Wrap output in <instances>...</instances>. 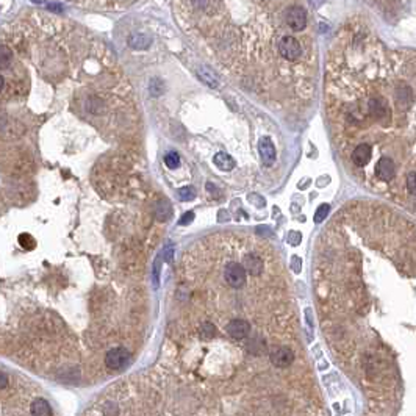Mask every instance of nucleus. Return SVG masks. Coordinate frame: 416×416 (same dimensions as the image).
<instances>
[{
  "instance_id": "f257e3e1",
  "label": "nucleus",
  "mask_w": 416,
  "mask_h": 416,
  "mask_svg": "<svg viewBox=\"0 0 416 416\" xmlns=\"http://www.w3.org/2000/svg\"><path fill=\"white\" fill-rule=\"evenodd\" d=\"M61 2L72 4L75 7L85 8V10H94V11H122L125 8H130L141 0H61Z\"/></svg>"
},
{
  "instance_id": "f03ea898",
  "label": "nucleus",
  "mask_w": 416,
  "mask_h": 416,
  "mask_svg": "<svg viewBox=\"0 0 416 416\" xmlns=\"http://www.w3.org/2000/svg\"><path fill=\"white\" fill-rule=\"evenodd\" d=\"M279 53L286 61H297L302 56V46L294 36H283L277 44Z\"/></svg>"
},
{
  "instance_id": "7ed1b4c3",
  "label": "nucleus",
  "mask_w": 416,
  "mask_h": 416,
  "mask_svg": "<svg viewBox=\"0 0 416 416\" xmlns=\"http://www.w3.org/2000/svg\"><path fill=\"white\" fill-rule=\"evenodd\" d=\"M285 24L288 25L293 32H302L307 27V13L302 7H290L285 13Z\"/></svg>"
},
{
  "instance_id": "20e7f679",
  "label": "nucleus",
  "mask_w": 416,
  "mask_h": 416,
  "mask_svg": "<svg viewBox=\"0 0 416 416\" xmlns=\"http://www.w3.org/2000/svg\"><path fill=\"white\" fill-rule=\"evenodd\" d=\"M224 279L232 288H241L246 283V269L239 263H228L224 269Z\"/></svg>"
},
{
  "instance_id": "39448f33",
  "label": "nucleus",
  "mask_w": 416,
  "mask_h": 416,
  "mask_svg": "<svg viewBox=\"0 0 416 416\" xmlns=\"http://www.w3.org/2000/svg\"><path fill=\"white\" fill-rule=\"evenodd\" d=\"M130 354H128L127 349L124 348H114L111 351L107 352L105 355V365L113 369V371H119L122 368H125L128 363H130Z\"/></svg>"
},
{
  "instance_id": "423d86ee",
  "label": "nucleus",
  "mask_w": 416,
  "mask_h": 416,
  "mask_svg": "<svg viewBox=\"0 0 416 416\" xmlns=\"http://www.w3.org/2000/svg\"><path fill=\"white\" fill-rule=\"evenodd\" d=\"M269 358L274 366H279V368H288L293 362H294V354L290 348L286 346H280V348H276L272 349L271 354H269Z\"/></svg>"
},
{
  "instance_id": "0eeeda50",
  "label": "nucleus",
  "mask_w": 416,
  "mask_h": 416,
  "mask_svg": "<svg viewBox=\"0 0 416 416\" xmlns=\"http://www.w3.org/2000/svg\"><path fill=\"white\" fill-rule=\"evenodd\" d=\"M376 174L382 182H391L396 174V164L393 160L386 158V156H380L377 164H376Z\"/></svg>"
},
{
  "instance_id": "6e6552de",
  "label": "nucleus",
  "mask_w": 416,
  "mask_h": 416,
  "mask_svg": "<svg viewBox=\"0 0 416 416\" xmlns=\"http://www.w3.org/2000/svg\"><path fill=\"white\" fill-rule=\"evenodd\" d=\"M227 334L235 340H242L251 334V324L244 319H232L225 325Z\"/></svg>"
},
{
  "instance_id": "1a4fd4ad",
  "label": "nucleus",
  "mask_w": 416,
  "mask_h": 416,
  "mask_svg": "<svg viewBox=\"0 0 416 416\" xmlns=\"http://www.w3.org/2000/svg\"><path fill=\"white\" fill-rule=\"evenodd\" d=\"M371 156H372V149H371L368 144H365V142H362V144H358V146L352 150V153H351V160L354 161L355 166L363 168V166H366V164L371 161Z\"/></svg>"
},
{
  "instance_id": "9d476101",
  "label": "nucleus",
  "mask_w": 416,
  "mask_h": 416,
  "mask_svg": "<svg viewBox=\"0 0 416 416\" xmlns=\"http://www.w3.org/2000/svg\"><path fill=\"white\" fill-rule=\"evenodd\" d=\"M242 266H244L246 272H249L251 276L254 277H258L263 272V268H265V263L263 260L258 255L255 254H247L244 257V260H242Z\"/></svg>"
},
{
  "instance_id": "9b49d317",
  "label": "nucleus",
  "mask_w": 416,
  "mask_h": 416,
  "mask_svg": "<svg viewBox=\"0 0 416 416\" xmlns=\"http://www.w3.org/2000/svg\"><path fill=\"white\" fill-rule=\"evenodd\" d=\"M258 147H260V155H262L265 164H268V166L274 164V161H276V147H274V144H272L271 138H268V136L262 138L260 146Z\"/></svg>"
},
{
  "instance_id": "f8f14e48",
  "label": "nucleus",
  "mask_w": 416,
  "mask_h": 416,
  "mask_svg": "<svg viewBox=\"0 0 416 416\" xmlns=\"http://www.w3.org/2000/svg\"><path fill=\"white\" fill-rule=\"evenodd\" d=\"M30 413H32V416H52L53 414L50 404L42 397H36L33 400L30 405Z\"/></svg>"
},
{
  "instance_id": "ddd939ff",
  "label": "nucleus",
  "mask_w": 416,
  "mask_h": 416,
  "mask_svg": "<svg viewBox=\"0 0 416 416\" xmlns=\"http://www.w3.org/2000/svg\"><path fill=\"white\" fill-rule=\"evenodd\" d=\"M155 216L158 221L164 222V221H169L171 216H172V205L169 204V200L166 199H161L156 202L155 205Z\"/></svg>"
},
{
  "instance_id": "4468645a",
  "label": "nucleus",
  "mask_w": 416,
  "mask_h": 416,
  "mask_svg": "<svg viewBox=\"0 0 416 416\" xmlns=\"http://www.w3.org/2000/svg\"><path fill=\"white\" fill-rule=\"evenodd\" d=\"M214 164H216L221 171H232L235 168V160L225 152H219L214 155Z\"/></svg>"
},
{
  "instance_id": "2eb2a0df",
  "label": "nucleus",
  "mask_w": 416,
  "mask_h": 416,
  "mask_svg": "<svg viewBox=\"0 0 416 416\" xmlns=\"http://www.w3.org/2000/svg\"><path fill=\"white\" fill-rule=\"evenodd\" d=\"M197 74H199L200 80H202L205 85H208L210 88H218V85H219L218 77H216V74H214L210 67L202 66V67H200V69L197 70Z\"/></svg>"
},
{
  "instance_id": "dca6fc26",
  "label": "nucleus",
  "mask_w": 416,
  "mask_h": 416,
  "mask_svg": "<svg viewBox=\"0 0 416 416\" xmlns=\"http://www.w3.org/2000/svg\"><path fill=\"white\" fill-rule=\"evenodd\" d=\"M149 42H150V39L147 36H144V35H135V36L130 38L128 44H130L132 47H135V49H144V47L149 46Z\"/></svg>"
},
{
  "instance_id": "f3484780",
  "label": "nucleus",
  "mask_w": 416,
  "mask_h": 416,
  "mask_svg": "<svg viewBox=\"0 0 416 416\" xmlns=\"http://www.w3.org/2000/svg\"><path fill=\"white\" fill-rule=\"evenodd\" d=\"M214 335H216V327L211 322H204L202 327H200V337L204 340H211Z\"/></svg>"
},
{
  "instance_id": "a211bd4d",
  "label": "nucleus",
  "mask_w": 416,
  "mask_h": 416,
  "mask_svg": "<svg viewBox=\"0 0 416 416\" xmlns=\"http://www.w3.org/2000/svg\"><path fill=\"white\" fill-rule=\"evenodd\" d=\"M164 164H166L169 169H176V168H179V164H180V156H179V153H176V152L168 153V155L164 156Z\"/></svg>"
},
{
  "instance_id": "6ab92c4d",
  "label": "nucleus",
  "mask_w": 416,
  "mask_h": 416,
  "mask_svg": "<svg viewBox=\"0 0 416 416\" xmlns=\"http://www.w3.org/2000/svg\"><path fill=\"white\" fill-rule=\"evenodd\" d=\"M328 211H330V207H328L327 204H322V205L316 210V213H314V222H316V224H321V222L328 216Z\"/></svg>"
},
{
  "instance_id": "aec40b11",
  "label": "nucleus",
  "mask_w": 416,
  "mask_h": 416,
  "mask_svg": "<svg viewBox=\"0 0 416 416\" xmlns=\"http://www.w3.org/2000/svg\"><path fill=\"white\" fill-rule=\"evenodd\" d=\"M405 186L410 194H416V172H407L405 176Z\"/></svg>"
},
{
  "instance_id": "412c9836",
  "label": "nucleus",
  "mask_w": 416,
  "mask_h": 416,
  "mask_svg": "<svg viewBox=\"0 0 416 416\" xmlns=\"http://www.w3.org/2000/svg\"><path fill=\"white\" fill-rule=\"evenodd\" d=\"M19 242H21V246L24 247V249H33L35 246H36V241H35V238L32 236V235H28V233H24V235H21L19 236Z\"/></svg>"
},
{
  "instance_id": "4be33fe9",
  "label": "nucleus",
  "mask_w": 416,
  "mask_h": 416,
  "mask_svg": "<svg viewBox=\"0 0 416 416\" xmlns=\"http://www.w3.org/2000/svg\"><path fill=\"white\" fill-rule=\"evenodd\" d=\"M179 197L182 200H193L196 197V190L193 186H183V188L179 190Z\"/></svg>"
},
{
  "instance_id": "5701e85b",
  "label": "nucleus",
  "mask_w": 416,
  "mask_h": 416,
  "mask_svg": "<svg viewBox=\"0 0 416 416\" xmlns=\"http://www.w3.org/2000/svg\"><path fill=\"white\" fill-rule=\"evenodd\" d=\"M161 258H163L164 262L171 263L172 258H174V246H172V244H166V247H164L163 252H161Z\"/></svg>"
},
{
  "instance_id": "b1692460",
  "label": "nucleus",
  "mask_w": 416,
  "mask_h": 416,
  "mask_svg": "<svg viewBox=\"0 0 416 416\" xmlns=\"http://www.w3.org/2000/svg\"><path fill=\"white\" fill-rule=\"evenodd\" d=\"M160 260H161V255L156 258L155 263H153V283L155 286H158V277H160Z\"/></svg>"
},
{
  "instance_id": "393cba45",
  "label": "nucleus",
  "mask_w": 416,
  "mask_h": 416,
  "mask_svg": "<svg viewBox=\"0 0 416 416\" xmlns=\"http://www.w3.org/2000/svg\"><path fill=\"white\" fill-rule=\"evenodd\" d=\"M300 241H302V235H300L299 232H290L288 233V242L291 246H297Z\"/></svg>"
},
{
  "instance_id": "a878e982",
  "label": "nucleus",
  "mask_w": 416,
  "mask_h": 416,
  "mask_svg": "<svg viewBox=\"0 0 416 416\" xmlns=\"http://www.w3.org/2000/svg\"><path fill=\"white\" fill-rule=\"evenodd\" d=\"M194 221V213L193 211H186L183 216L180 218V221H179V224L180 225H188V224H191Z\"/></svg>"
},
{
  "instance_id": "bb28decb",
  "label": "nucleus",
  "mask_w": 416,
  "mask_h": 416,
  "mask_svg": "<svg viewBox=\"0 0 416 416\" xmlns=\"http://www.w3.org/2000/svg\"><path fill=\"white\" fill-rule=\"evenodd\" d=\"M291 266H293L294 272H300V258L293 257V258H291Z\"/></svg>"
},
{
  "instance_id": "cd10ccee",
  "label": "nucleus",
  "mask_w": 416,
  "mask_h": 416,
  "mask_svg": "<svg viewBox=\"0 0 416 416\" xmlns=\"http://www.w3.org/2000/svg\"><path fill=\"white\" fill-rule=\"evenodd\" d=\"M7 385H8V377H7V374H5V372H2V371H0V390H2V388H5Z\"/></svg>"
},
{
  "instance_id": "c85d7f7f",
  "label": "nucleus",
  "mask_w": 416,
  "mask_h": 416,
  "mask_svg": "<svg viewBox=\"0 0 416 416\" xmlns=\"http://www.w3.org/2000/svg\"><path fill=\"white\" fill-rule=\"evenodd\" d=\"M257 233H262V235H268V236H272V232L269 230L268 227H258V228H257Z\"/></svg>"
},
{
  "instance_id": "c756f323",
  "label": "nucleus",
  "mask_w": 416,
  "mask_h": 416,
  "mask_svg": "<svg viewBox=\"0 0 416 416\" xmlns=\"http://www.w3.org/2000/svg\"><path fill=\"white\" fill-rule=\"evenodd\" d=\"M219 216H221V218H219V221H225V219H227V218H225V211H221V213H219Z\"/></svg>"
}]
</instances>
